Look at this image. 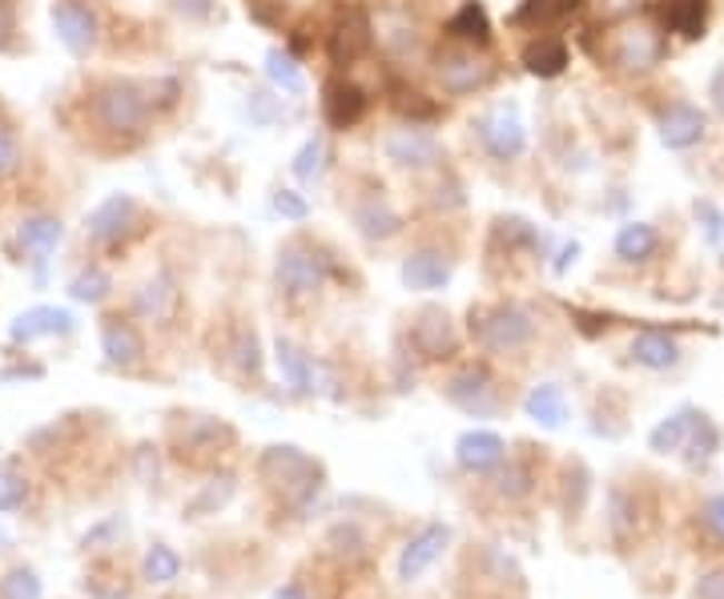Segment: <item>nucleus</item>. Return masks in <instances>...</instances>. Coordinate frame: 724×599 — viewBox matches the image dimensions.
I'll use <instances>...</instances> for the list:
<instances>
[{
  "mask_svg": "<svg viewBox=\"0 0 724 599\" xmlns=\"http://www.w3.org/2000/svg\"><path fill=\"white\" fill-rule=\"evenodd\" d=\"M17 238H21L24 253H32L37 262H44V258H49V253L61 246L65 226H61V218H53V213H37V218H24L21 221Z\"/></svg>",
  "mask_w": 724,
  "mask_h": 599,
  "instance_id": "nucleus-29",
  "label": "nucleus"
},
{
  "mask_svg": "<svg viewBox=\"0 0 724 599\" xmlns=\"http://www.w3.org/2000/svg\"><path fill=\"white\" fill-rule=\"evenodd\" d=\"M109 290H113V282H109V273L101 270V266H89V270H81L73 282H69V294H73L77 302H89V306L101 302Z\"/></svg>",
  "mask_w": 724,
  "mask_h": 599,
  "instance_id": "nucleus-38",
  "label": "nucleus"
},
{
  "mask_svg": "<svg viewBox=\"0 0 724 599\" xmlns=\"http://www.w3.org/2000/svg\"><path fill=\"white\" fill-rule=\"evenodd\" d=\"M0 599H41V579L37 571L17 568L0 579Z\"/></svg>",
  "mask_w": 724,
  "mask_h": 599,
  "instance_id": "nucleus-40",
  "label": "nucleus"
},
{
  "mask_svg": "<svg viewBox=\"0 0 724 599\" xmlns=\"http://www.w3.org/2000/svg\"><path fill=\"white\" fill-rule=\"evenodd\" d=\"M693 419H696V407H681L676 415H668L664 422H656L648 435V447L656 455H672V451H684V442L693 435Z\"/></svg>",
  "mask_w": 724,
  "mask_h": 599,
  "instance_id": "nucleus-31",
  "label": "nucleus"
},
{
  "mask_svg": "<svg viewBox=\"0 0 724 599\" xmlns=\"http://www.w3.org/2000/svg\"><path fill=\"white\" fill-rule=\"evenodd\" d=\"M73 330H77V318L69 310H61V306H32V310L12 318L9 338L17 347H29L37 338H65L73 335Z\"/></svg>",
  "mask_w": 724,
  "mask_h": 599,
  "instance_id": "nucleus-15",
  "label": "nucleus"
},
{
  "mask_svg": "<svg viewBox=\"0 0 724 599\" xmlns=\"http://www.w3.org/2000/svg\"><path fill=\"white\" fill-rule=\"evenodd\" d=\"M173 302H178V290H173V282H169L166 273H158V278H149V282L137 290L133 310L141 318H149V322H161V318H169Z\"/></svg>",
  "mask_w": 724,
  "mask_h": 599,
  "instance_id": "nucleus-32",
  "label": "nucleus"
},
{
  "mask_svg": "<svg viewBox=\"0 0 724 599\" xmlns=\"http://www.w3.org/2000/svg\"><path fill=\"white\" fill-rule=\"evenodd\" d=\"M0 547H4V531H0Z\"/></svg>",
  "mask_w": 724,
  "mask_h": 599,
  "instance_id": "nucleus-55",
  "label": "nucleus"
},
{
  "mask_svg": "<svg viewBox=\"0 0 724 599\" xmlns=\"http://www.w3.org/2000/svg\"><path fill=\"white\" fill-rule=\"evenodd\" d=\"M323 169H326V141L315 133V137H306L303 149L295 153V161H290V173H295L298 181H306V186H310V181L323 178Z\"/></svg>",
  "mask_w": 724,
  "mask_h": 599,
  "instance_id": "nucleus-35",
  "label": "nucleus"
},
{
  "mask_svg": "<svg viewBox=\"0 0 724 599\" xmlns=\"http://www.w3.org/2000/svg\"><path fill=\"white\" fill-rule=\"evenodd\" d=\"M101 350H106L113 367H133L146 355V342H141V335L129 327L126 318H106L101 322Z\"/></svg>",
  "mask_w": 724,
  "mask_h": 599,
  "instance_id": "nucleus-24",
  "label": "nucleus"
},
{
  "mask_svg": "<svg viewBox=\"0 0 724 599\" xmlns=\"http://www.w3.org/2000/svg\"><path fill=\"white\" fill-rule=\"evenodd\" d=\"M632 358L648 370H672L681 362V342L668 335V330H641V335L632 338Z\"/></svg>",
  "mask_w": 724,
  "mask_h": 599,
  "instance_id": "nucleus-25",
  "label": "nucleus"
},
{
  "mask_svg": "<svg viewBox=\"0 0 724 599\" xmlns=\"http://www.w3.org/2000/svg\"><path fill=\"white\" fill-rule=\"evenodd\" d=\"M447 543H452V527H447V523H427L423 531H415V536H410V543L403 547V556H399V579H403V583H415L419 576H427V571L443 559Z\"/></svg>",
  "mask_w": 724,
  "mask_h": 599,
  "instance_id": "nucleus-13",
  "label": "nucleus"
},
{
  "mask_svg": "<svg viewBox=\"0 0 724 599\" xmlns=\"http://www.w3.org/2000/svg\"><path fill=\"white\" fill-rule=\"evenodd\" d=\"M435 77H439L443 93L472 97V93H483L495 81V61L479 44L443 41V49L435 53Z\"/></svg>",
  "mask_w": 724,
  "mask_h": 599,
  "instance_id": "nucleus-3",
  "label": "nucleus"
},
{
  "mask_svg": "<svg viewBox=\"0 0 724 599\" xmlns=\"http://www.w3.org/2000/svg\"><path fill=\"white\" fill-rule=\"evenodd\" d=\"M266 77H270L274 89H282V93H290V97L306 93L303 69H298V61L286 53V49H270V53H266Z\"/></svg>",
  "mask_w": 724,
  "mask_h": 599,
  "instance_id": "nucleus-33",
  "label": "nucleus"
},
{
  "mask_svg": "<svg viewBox=\"0 0 724 599\" xmlns=\"http://www.w3.org/2000/svg\"><path fill=\"white\" fill-rule=\"evenodd\" d=\"M443 37H447V41H463V44H479V49H487V44H492V21H487V9H483L479 0H463L459 12L443 24Z\"/></svg>",
  "mask_w": 724,
  "mask_h": 599,
  "instance_id": "nucleus-27",
  "label": "nucleus"
},
{
  "mask_svg": "<svg viewBox=\"0 0 724 599\" xmlns=\"http://www.w3.org/2000/svg\"><path fill=\"white\" fill-rule=\"evenodd\" d=\"M383 153H387V161H395L399 169H435L443 161V146L419 126L390 129V133L383 137Z\"/></svg>",
  "mask_w": 724,
  "mask_h": 599,
  "instance_id": "nucleus-9",
  "label": "nucleus"
},
{
  "mask_svg": "<svg viewBox=\"0 0 724 599\" xmlns=\"http://www.w3.org/2000/svg\"><path fill=\"white\" fill-rule=\"evenodd\" d=\"M664 53H668V41H664V32L656 24L616 21L604 37L599 61H608L619 73H648L664 61Z\"/></svg>",
  "mask_w": 724,
  "mask_h": 599,
  "instance_id": "nucleus-1",
  "label": "nucleus"
},
{
  "mask_svg": "<svg viewBox=\"0 0 724 599\" xmlns=\"http://www.w3.org/2000/svg\"><path fill=\"white\" fill-rule=\"evenodd\" d=\"M274 282L286 298H310L323 290L326 282V262L318 258L310 246L290 242L278 250V262H274Z\"/></svg>",
  "mask_w": 724,
  "mask_h": 599,
  "instance_id": "nucleus-6",
  "label": "nucleus"
},
{
  "mask_svg": "<svg viewBox=\"0 0 724 599\" xmlns=\"http://www.w3.org/2000/svg\"><path fill=\"white\" fill-rule=\"evenodd\" d=\"M579 9H584V0H519V9L512 12V24L532 32H552L572 21Z\"/></svg>",
  "mask_w": 724,
  "mask_h": 599,
  "instance_id": "nucleus-19",
  "label": "nucleus"
},
{
  "mask_svg": "<svg viewBox=\"0 0 724 599\" xmlns=\"http://www.w3.org/2000/svg\"><path fill=\"white\" fill-rule=\"evenodd\" d=\"M443 395H447V402H455V407L479 415V410H492L495 382H492V375H487V367H467L443 387Z\"/></svg>",
  "mask_w": 724,
  "mask_h": 599,
  "instance_id": "nucleus-21",
  "label": "nucleus"
},
{
  "mask_svg": "<svg viewBox=\"0 0 724 599\" xmlns=\"http://www.w3.org/2000/svg\"><path fill=\"white\" fill-rule=\"evenodd\" d=\"M323 117L330 129H355L367 117V93L347 77H330L323 84Z\"/></svg>",
  "mask_w": 724,
  "mask_h": 599,
  "instance_id": "nucleus-16",
  "label": "nucleus"
},
{
  "mask_svg": "<svg viewBox=\"0 0 724 599\" xmlns=\"http://www.w3.org/2000/svg\"><path fill=\"white\" fill-rule=\"evenodd\" d=\"M350 218H355L358 233H363L367 242H387V238H395V233L403 230L399 210H395L387 198H378V193L358 201L355 210H350Z\"/></svg>",
  "mask_w": 724,
  "mask_h": 599,
  "instance_id": "nucleus-20",
  "label": "nucleus"
},
{
  "mask_svg": "<svg viewBox=\"0 0 724 599\" xmlns=\"http://www.w3.org/2000/svg\"><path fill=\"white\" fill-rule=\"evenodd\" d=\"M53 29H57V41H61L77 61L97 49V17L89 4H77V0H53Z\"/></svg>",
  "mask_w": 724,
  "mask_h": 599,
  "instance_id": "nucleus-12",
  "label": "nucleus"
},
{
  "mask_svg": "<svg viewBox=\"0 0 724 599\" xmlns=\"http://www.w3.org/2000/svg\"><path fill=\"white\" fill-rule=\"evenodd\" d=\"M452 258L439 250H415L403 258L399 266V278L407 290H415V294H435V290H443V286L452 282Z\"/></svg>",
  "mask_w": 724,
  "mask_h": 599,
  "instance_id": "nucleus-17",
  "label": "nucleus"
},
{
  "mask_svg": "<svg viewBox=\"0 0 724 599\" xmlns=\"http://www.w3.org/2000/svg\"><path fill=\"white\" fill-rule=\"evenodd\" d=\"M258 471H262L266 483L278 487V491H286V495H303V499H310V495L318 491L315 459L303 455L298 447H266Z\"/></svg>",
  "mask_w": 724,
  "mask_h": 599,
  "instance_id": "nucleus-5",
  "label": "nucleus"
},
{
  "mask_svg": "<svg viewBox=\"0 0 724 599\" xmlns=\"http://www.w3.org/2000/svg\"><path fill=\"white\" fill-rule=\"evenodd\" d=\"M693 213H696V221H701L704 226V238H708V242H721L724 238V213H721V206H716V201H708V198H696L693 201Z\"/></svg>",
  "mask_w": 724,
  "mask_h": 599,
  "instance_id": "nucleus-42",
  "label": "nucleus"
},
{
  "mask_svg": "<svg viewBox=\"0 0 724 599\" xmlns=\"http://www.w3.org/2000/svg\"><path fill=\"white\" fill-rule=\"evenodd\" d=\"M395 106H399V113L403 117H410V126H419V121H435V117H439V106H430V101H423V93H415V89H403L399 93V101H395Z\"/></svg>",
  "mask_w": 724,
  "mask_h": 599,
  "instance_id": "nucleus-43",
  "label": "nucleus"
},
{
  "mask_svg": "<svg viewBox=\"0 0 724 599\" xmlns=\"http://www.w3.org/2000/svg\"><path fill=\"white\" fill-rule=\"evenodd\" d=\"M696 599H724V568L704 571V576L696 579Z\"/></svg>",
  "mask_w": 724,
  "mask_h": 599,
  "instance_id": "nucleus-49",
  "label": "nucleus"
},
{
  "mask_svg": "<svg viewBox=\"0 0 724 599\" xmlns=\"http://www.w3.org/2000/svg\"><path fill=\"white\" fill-rule=\"evenodd\" d=\"M664 24L684 41H701L708 24V0H664Z\"/></svg>",
  "mask_w": 724,
  "mask_h": 599,
  "instance_id": "nucleus-30",
  "label": "nucleus"
},
{
  "mask_svg": "<svg viewBox=\"0 0 724 599\" xmlns=\"http://www.w3.org/2000/svg\"><path fill=\"white\" fill-rule=\"evenodd\" d=\"M492 233H495V242L499 246H507V250H519V246H536L539 242V230L532 226L527 218H495V226H492Z\"/></svg>",
  "mask_w": 724,
  "mask_h": 599,
  "instance_id": "nucleus-37",
  "label": "nucleus"
},
{
  "mask_svg": "<svg viewBox=\"0 0 724 599\" xmlns=\"http://www.w3.org/2000/svg\"><path fill=\"white\" fill-rule=\"evenodd\" d=\"M17 44V12L9 0H0V53H12Z\"/></svg>",
  "mask_w": 724,
  "mask_h": 599,
  "instance_id": "nucleus-47",
  "label": "nucleus"
},
{
  "mask_svg": "<svg viewBox=\"0 0 724 599\" xmlns=\"http://www.w3.org/2000/svg\"><path fill=\"white\" fill-rule=\"evenodd\" d=\"M274 362H278V375L286 379V387L295 395H310L315 390V358L306 355L303 347H295L290 338H278L274 342Z\"/></svg>",
  "mask_w": 724,
  "mask_h": 599,
  "instance_id": "nucleus-23",
  "label": "nucleus"
},
{
  "mask_svg": "<svg viewBox=\"0 0 724 599\" xmlns=\"http://www.w3.org/2000/svg\"><path fill=\"white\" fill-rule=\"evenodd\" d=\"M149 89L137 81H106L93 93V117L97 126L109 133H141L149 126Z\"/></svg>",
  "mask_w": 724,
  "mask_h": 599,
  "instance_id": "nucleus-4",
  "label": "nucleus"
},
{
  "mask_svg": "<svg viewBox=\"0 0 724 599\" xmlns=\"http://www.w3.org/2000/svg\"><path fill=\"white\" fill-rule=\"evenodd\" d=\"M708 97H713V109L724 117V64L713 73V81H708Z\"/></svg>",
  "mask_w": 724,
  "mask_h": 599,
  "instance_id": "nucleus-52",
  "label": "nucleus"
},
{
  "mask_svg": "<svg viewBox=\"0 0 724 599\" xmlns=\"http://www.w3.org/2000/svg\"><path fill=\"white\" fill-rule=\"evenodd\" d=\"M519 61H524V69L532 77H539V81H552V77H559L567 69V61H572V53H567V44L559 41V37H532V41L524 44V53H519Z\"/></svg>",
  "mask_w": 724,
  "mask_h": 599,
  "instance_id": "nucleus-22",
  "label": "nucleus"
},
{
  "mask_svg": "<svg viewBox=\"0 0 724 599\" xmlns=\"http://www.w3.org/2000/svg\"><path fill=\"white\" fill-rule=\"evenodd\" d=\"M181 576V556L169 543H153L141 559V579L146 583H173Z\"/></svg>",
  "mask_w": 724,
  "mask_h": 599,
  "instance_id": "nucleus-34",
  "label": "nucleus"
},
{
  "mask_svg": "<svg viewBox=\"0 0 724 599\" xmlns=\"http://www.w3.org/2000/svg\"><path fill=\"white\" fill-rule=\"evenodd\" d=\"M270 599H310V596H306L303 588H295V583H286V588H278Z\"/></svg>",
  "mask_w": 724,
  "mask_h": 599,
  "instance_id": "nucleus-54",
  "label": "nucleus"
},
{
  "mask_svg": "<svg viewBox=\"0 0 724 599\" xmlns=\"http://www.w3.org/2000/svg\"><path fill=\"white\" fill-rule=\"evenodd\" d=\"M504 455H507V442L499 439L495 431H483V427H475V431H463L459 439H455V463H459L463 471H472V475L495 471V467L504 463Z\"/></svg>",
  "mask_w": 724,
  "mask_h": 599,
  "instance_id": "nucleus-18",
  "label": "nucleus"
},
{
  "mask_svg": "<svg viewBox=\"0 0 724 599\" xmlns=\"http://www.w3.org/2000/svg\"><path fill=\"white\" fill-rule=\"evenodd\" d=\"M238 367L246 370V375H258V370H262V350H258V335H254V330H246V335L238 338Z\"/></svg>",
  "mask_w": 724,
  "mask_h": 599,
  "instance_id": "nucleus-46",
  "label": "nucleus"
},
{
  "mask_svg": "<svg viewBox=\"0 0 724 599\" xmlns=\"http://www.w3.org/2000/svg\"><path fill=\"white\" fill-rule=\"evenodd\" d=\"M499 491H504V495H512V499H519V495H527V491H532V479H527V471H524V467H507V471H504V479H499Z\"/></svg>",
  "mask_w": 724,
  "mask_h": 599,
  "instance_id": "nucleus-48",
  "label": "nucleus"
},
{
  "mask_svg": "<svg viewBox=\"0 0 724 599\" xmlns=\"http://www.w3.org/2000/svg\"><path fill=\"white\" fill-rule=\"evenodd\" d=\"M137 226V201L129 193H109L106 201H97L85 221V233L97 246H117L121 238H129V230Z\"/></svg>",
  "mask_w": 724,
  "mask_h": 599,
  "instance_id": "nucleus-10",
  "label": "nucleus"
},
{
  "mask_svg": "<svg viewBox=\"0 0 724 599\" xmlns=\"http://www.w3.org/2000/svg\"><path fill=\"white\" fill-rule=\"evenodd\" d=\"M173 9H178L181 17H189V21H206L214 12V0H173Z\"/></svg>",
  "mask_w": 724,
  "mask_h": 599,
  "instance_id": "nucleus-50",
  "label": "nucleus"
},
{
  "mask_svg": "<svg viewBox=\"0 0 724 599\" xmlns=\"http://www.w3.org/2000/svg\"><path fill=\"white\" fill-rule=\"evenodd\" d=\"M274 213H282L286 221H306L310 218V206L295 190H274Z\"/></svg>",
  "mask_w": 724,
  "mask_h": 599,
  "instance_id": "nucleus-44",
  "label": "nucleus"
},
{
  "mask_svg": "<svg viewBox=\"0 0 724 599\" xmlns=\"http://www.w3.org/2000/svg\"><path fill=\"white\" fill-rule=\"evenodd\" d=\"M246 109H250V121L258 129H270V126H278L286 117V109H282V101L274 93H266V89H254L250 93V101H246Z\"/></svg>",
  "mask_w": 724,
  "mask_h": 599,
  "instance_id": "nucleus-39",
  "label": "nucleus"
},
{
  "mask_svg": "<svg viewBox=\"0 0 724 599\" xmlns=\"http://www.w3.org/2000/svg\"><path fill=\"white\" fill-rule=\"evenodd\" d=\"M576 258H579V242H567L564 250H559V258H556V273H564L567 266H576Z\"/></svg>",
  "mask_w": 724,
  "mask_h": 599,
  "instance_id": "nucleus-53",
  "label": "nucleus"
},
{
  "mask_svg": "<svg viewBox=\"0 0 724 599\" xmlns=\"http://www.w3.org/2000/svg\"><path fill=\"white\" fill-rule=\"evenodd\" d=\"M656 133H661L664 149L684 153V149H696L704 141L708 117H704V109H696L693 101H672V106L656 117Z\"/></svg>",
  "mask_w": 724,
  "mask_h": 599,
  "instance_id": "nucleus-11",
  "label": "nucleus"
},
{
  "mask_svg": "<svg viewBox=\"0 0 724 599\" xmlns=\"http://www.w3.org/2000/svg\"><path fill=\"white\" fill-rule=\"evenodd\" d=\"M612 250H616L619 262L641 266V262H648L652 253L661 250V233H656V226H652V221H624V226L616 230V242H612Z\"/></svg>",
  "mask_w": 724,
  "mask_h": 599,
  "instance_id": "nucleus-26",
  "label": "nucleus"
},
{
  "mask_svg": "<svg viewBox=\"0 0 724 599\" xmlns=\"http://www.w3.org/2000/svg\"><path fill=\"white\" fill-rule=\"evenodd\" d=\"M17 158H21V153H17V141L0 129V173H9V169L17 166Z\"/></svg>",
  "mask_w": 724,
  "mask_h": 599,
  "instance_id": "nucleus-51",
  "label": "nucleus"
},
{
  "mask_svg": "<svg viewBox=\"0 0 724 599\" xmlns=\"http://www.w3.org/2000/svg\"><path fill=\"white\" fill-rule=\"evenodd\" d=\"M524 410H527V419L539 422L544 431H559L567 422V399L556 382H539V387L527 390Z\"/></svg>",
  "mask_w": 724,
  "mask_h": 599,
  "instance_id": "nucleus-28",
  "label": "nucleus"
},
{
  "mask_svg": "<svg viewBox=\"0 0 724 599\" xmlns=\"http://www.w3.org/2000/svg\"><path fill=\"white\" fill-rule=\"evenodd\" d=\"M24 495H29V483L9 463H0V511H17L24 503Z\"/></svg>",
  "mask_w": 724,
  "mask_h": 599,
  "instance_id": "nucleus-41",
  "label": "nucleus"
},
{
  "mask_svg": "<svg viewBox=\"0 0 724 599\" xmlns=\"http://www.w3.org/2000/svg\"><path fill=\"white\" fill-rule=\"evenodd\" d=\"M410 342H415V350H419L423 358H430V362L452 358L455 350H459V338H455L452 318H447V310H439V306H423L419 315H415Z\"/></svg>",
  "mask_w": 724,
  "mask_h": 599,
  "instance_id": "nucleus-14",
  "label": "nucleus"
},
{
  "mask_svg": "<svg viewBox=\"0 0 724 599\" xmlns=\"http://www.w3.org/2000/svg\"><path fill=\"white\" fill-rule=\"evenodd\" d=\"M701 523H704V531L716 539V543H724V495H708V499H704Z\"/></svg>",
  "mask_w": 724,
  "mask_h": 599,
  "instance_id": "nucleus-45",
  "label": "nucleus"
},
{
  "mask_svg": "<svg viewBox=\"0 0 724 599\" xmlns=\"http://www.w3.org/2000/svg\"><path fill=\"white\" fill-rule=\"evenodd\" d=\"M370 44H375V24H370L367 9H363V4H350V9L338 12L335 29H330V41H326L330 61H335L338 69H350V64H358L370 53Z\"/></svg>",
  "mask_w": 724,
  "mask_h": 599,
  "instance_id": "nucleus-8",
  "label": "nucleus"
},
{
  "mask_svg": "<svg viewBox=\"0 0 724 599\" xmlns=\"http://www.w3.org/2000/svg\"><path fill=\"white\" fill-rule=\"evenodd\" d=\"M475 133L495 161H515L527 153V126L515 106H495L483 117H475Z\"/></svg>",
  "mask_w": 724,
  "mask_h": 599,
  "instance_id": "nucleus-7",
  "label": "nucleus"
},
{
  "mask_svg": "<svg viewBox=\"0 0 724 599\" xmlns=\"http://www.w3.org/2000/svg\"><path fill=\"white\" fill-rule=\"evenodd\" d=\"M472 335L492 355H515L536 338V315L519 302H495L472 310Z\"/></svg>",
  "mask_w": 724,
  "mask_h": 599,
  "instance_id": "nucleus-2",
  "label": "nucleus"
},
{
  "mask_svg": "<svg viewBox=\"0 0 724 599\" xmlns=\"http://www.w3.org/2000/svg\"><path fill=\"white\" fill-rule=\"evenodd\" d=\"M684 447L693 451V455H688L693 463H708V459L721 451V431H716V422L708 419V415H701V410H696L693 435H688V442H684Z\"/></svg>",
  "mask_w": 724,
  "mask_h": 599,
  "instance_id": "nucleus-36",
  "label": "nucleus"
}]
</instances>
